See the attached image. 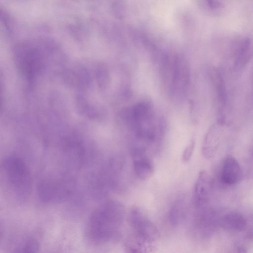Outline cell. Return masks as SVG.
I'll return each mask as SVG.
<instances>
[{"label": "cell", "mask_w": 253, "mask_h": 253, "mask_svg": "<svg viewBox=\"0 0 253 253\" xmlns=\"http://www.w3.org/2000/svg\"><path fill=\"white\" fill-rule=\"evenodd\" d=\"M125 217L123 205L116 200L100 205L91 213L86 224L87 240L95 245H103L117 239Z\"/></svg>", "instance_id": "cell-1"}, {"label": "cell", "mask_w": 253, "mask_h": 253, "mask_svg": "<svg viewBox=\"0 0 253 253\" xmlns=\"http://www.w3.org/2000/svg\"><path fill=\"white\" fill-rule=\"evenodd\" d=\"M1 170L5 184L12 194L19 200L28 198L32 188V179L24 161L16 156H8L2 163Z\"/></svg>", "instance_id": "cell-2"}, {"label": "cell", "mask_w": 253, "mask_h": 253, "mask_svg": "<svg viewBox=\"0 0 253 253\" xmlns=\"http://www.w3.org/2000/svg\"><path fill=\"white\" fill-rule=\"evenodd\" d=\"M75 189V179L64 174L41 180L37 186V194L43 203H60L71 198Z\"/></svg>", "instance_id": "cell-3"}, {"label": "cell", "mask_w": 253, "mask_h": 253, "mask_svg": "<svg viewBox=\"0 0 253 253\" xmlns=\"http://www.w3.org/2000/svg\"><path fill=\"white\" fill-rule=\"evenodd\" d=\"M129 221L133 231L131 239L136 243L147 248H154L153 244L159 240L160 232L156 225L138 208L130 211Z\"/></svg>", "instance_id": "cell-4"}, {"label": "cell", "mask_w": 253, "mask_h": 253, "mask_svg": "<svg viewBox=\"0 0 253 253\" xmlns=\"http://www.w3.org/2000/svg\"><path fill=\"white\" fill-rule=\"evenodd\" d=\"M213 186V179L206 171L198 175L193 190V201L197 209L206 207L211 197Z\"/></svg>", "instance_id": "cell-5"}, {"label": "cell", "mask_w": 253, "mask_h": 253, "mask_svg": "<svg viewBox=\"0 0 253 253\" xmlns=\"http://www.w3.org/2000/svg\"><path fill=\"white\" fill-rule=\"evenodd\" d=\"M133 171L139 179L146 180L153 173L154 168L153 163L146 153L144 148L136 146L131 153Z\"/></svg>", "instance_id": "cell-6"}, {"label": "cell", "mask_w": 253, "mask_h": 253, "mask_svg": "<svg viewBox=\"0 0 253 253\" xmlns=\"http://www.w3.org/2000/svg\"><path fill=\"white\" fill-rule=\"evenodd\" d=\"M172 86L173 92L184 91L190 81L188 63L183 59L176 57L172 64Z\"/></svg>", "instance_id": "cell-7"}, {"label": "cell", "mask_w": 253, "mask_h": 253, "mask_svg": "<svg viewBox=\"0 0 253 253\" xmlns=\"http://www.w3.org/2000/svg\"><path fill=\"white\" fill-rule=\"evenodd\" d=\"M242 176V169L238 161L232 156L226 157L221 169V181L227 185H234L241 181Z\"/></svg>", "instance_id": "cell-8"}, {"label": "cell", "mask_w": 253, "mask_h": 253, "mask_svg": "<svg viewBox=\"0 0 253 253\" xmlns=\"http://www.w3.org/2000/svg\"><path fill=\"white\" fill-rule=\"evenodd\" d=\"M220 137L218 127L212 126L206 134L202 145V154L206 159H211L215 155L219 144Z\"/></svg>", "instance_id": "cell-9"}, {"label": "cell", "mask_w": 253, "mask_h": 253, "mask_svg": "<svg viewBox=\"0 0 253 253\" xmlns=\"http://www.w3.org/2000/svg\"><path fill=\"white\" fill-rule=\"evenodd\" d=\"M187 206L186 199L184 196L179 197L174 202L169 213V219L172 226H178L184 221L187 214Z\"/></svg>", "instance_id": "cell-10"}, {"label": "cell", "mask_w": 253, "mask_h": 253, "mask_svg": "<svg viewBox=\"0 0 253 253\" xmlns=\"http://www.w3.org/2000/svg\"><path fill=\"white\" fill-rule=\"evenodd\" d=\"M247 225L245 217L238 212H230L225 214L221 220L222 227L227 230L241 231Z\"/></svg>", "instance_id": "cell-11"}, {"label": "cell", "mask_w": 253, "mask_h": 253, "mask_svg": "<svg viewBox=\"0 0 253 253\" xmlns=\"http://www.w3.org/2000/svg\"><path fill=\"white\" fill-rule=\"evenodd\" d=\"M253 57V44L251 41L235 56L234 69L238 70L243 68Z\"/></svg>", "instance_id": "cell-12"}, {"label": "cell", "mask_w": 253, "mask_h": 253, "mask_svg": "<svg viewBox=\"0 0 253 253\" xmlns=\"http://www.w3.org/2000/svg\"><path fill=\"white\" fill-rule=\"evenodd\" d=\"M214 81L218 99L224 105L226 100L225 84L221 73L218 71H215Z\"/></svg>", "instance_id": "cell-13"}, {"label": "cell", "mask_w": 253, "mask_h": 253, "mask_svg": "<svg viewBox=\"0 0 253 253\" xmlns=\"http://www.w3.org/2000/svg\"><path fill=\"white\" fill-rule=\"evenodd\" d=\"M39 249V244L34 238H29L15 249V252L30 253L36 252Z\"/></svg>", "instance_id": "cell-14"}, {"label": "cell", "mask_w": 253, "mask_h": 253, "mask_svg": "<svg viewBox=\"0 0 253 253\" xmlns=\"http://www.w3.org/2000/svg\"><path fill=\"white\" fill-rule=\"evenodd\" d=\"M195 144V141L191 140L185 148L182 155L183 162L187 163L191 160L194 151Z\"/></svg>", "instance_id": "cell-15"}, {"label": "cell", "mask_w": 253, "mask_h": 253, "mask_svg": "<svg viewBox=\"0 0 253 253\" xmlns=\"http://www.w3.org/2000/svg\"><path fill=\"white\" fill-rule=\"evenodd\" d=\"M208 5L213 10H217L223 7L222 0H205Z\"/></svg>", "instance_id": "cell-16"}, {"label": "cell", "mask_w": 253, "mask_h": 253, "mask_svg": "<svg viewBox=\"0 0 253 253\" xmlns=\"http://www.w3.org/2000/svg\"><path fill=\"white\" fill-rule=\"evenodd\" d=\"M237 252L239 253L247 252L246 249L242 246H238L236 248Z\"/></svg>", "instance_id": "cell-17"}]
</instances>
